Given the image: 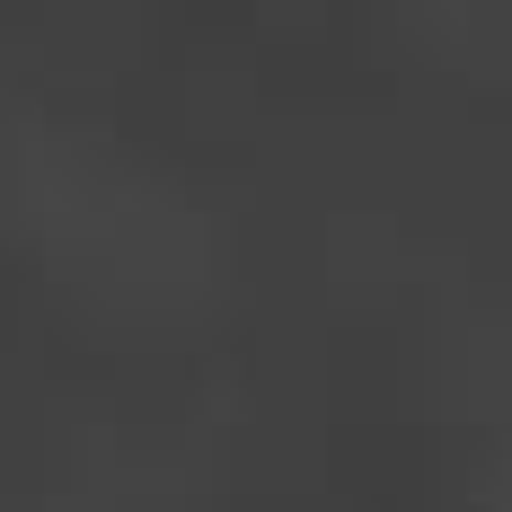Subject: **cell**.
Returning <instances> with one entry per match:
<instances>
[]
</instances>
